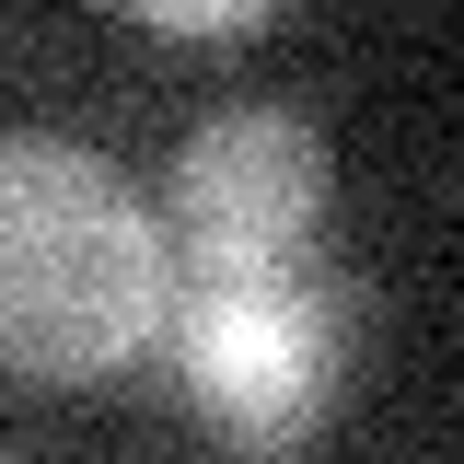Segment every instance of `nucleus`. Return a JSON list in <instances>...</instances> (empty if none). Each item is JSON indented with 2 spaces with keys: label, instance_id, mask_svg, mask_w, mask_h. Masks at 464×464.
Returning <instances> with one entry per match:
<instances>
[{
  "label": "nucleus",
  "instance_id": "1",
  "mask_svg": "<svg viewBox=\"0 0 464 464\" xmlns=\"http://www.w3.org/2000/svg\"><path fill=\"white\" fill-rule=\"evenodd\" d=\"M174 256L140 186L47 128L0 140V372L24 383H105L140 348H163Z\"/></svg>",
  "mask_w": 464,
  "mask_h": 464
},
{
  "label": "nucleus",
  "instance_id": "2",
  "mask_svg": "<svg viewBox=\"0 0 464 464\" xmlns=\"http://www.w3.org/2000/svg\"><path fill=\"white\" fill-rule=\"evenodd\" d=\"M174 383L198 406V430L232 441L244 464H290L348 383V325L325 279H209L163 302Z\"/></svg>",
  "mask_w": 464,
  "mask_h": 464
},
{
  "label": "nucleus",
  "instance_id": "3",
  "mask_svg": "<svg viewBox=\"0 0 464 464\" xmlns=\"http://www.w3.org/2000/svg\"><path fill=\"white\" fill-rule=\"evenodd\" d=\"M325 140L279 105H232L209 116L163 174V256L174 290L209 279H314V244H325Z\"/></svg>",
  "mask_w": 464,
  "mask_h": 464
}]
</instances>
